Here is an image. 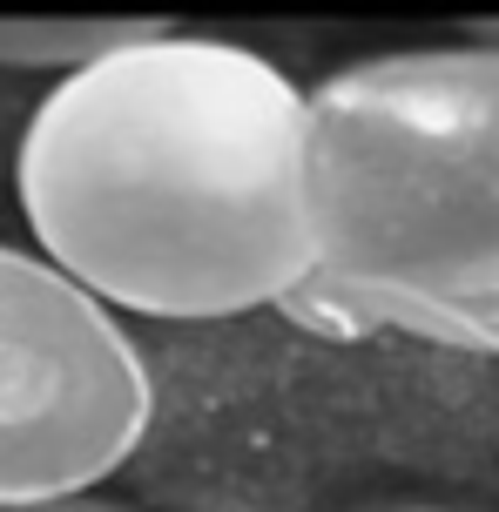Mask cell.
Wrapping results in <instances>:
<instances>
[{
  "label": "cell",
  "instance_id": "6da1fadb",
  "mask_svg": "<svg viewBox=\"0 0 499 512\" xmlns=\"http://www.w3.org/2000/svg\"><path fill=\"white\" fill-rule=\"evenodd\" d=\"M14 189L34 250L122 317L223 324L317 277L311 88L237 41L156 27L61 75Z\"/></svg>",
  "mask_w": 499,
  "mask_h": 512
},
{
  "label": "cell",
  "instance_id": "7a4b0ae2",
  "mask_svg": "<svg viewBox=\"0 0 499 512\" xmlns=\"http://www.w3.org/2000/svg\"><path fill=\"white\" fill-rule=\"evenodd\" d=\"M311 331L499 358V41L351 61L311 88Z\"/></svg>",
  "mask_w": 499,
  "mask_h": 512
},
{
  "label": "cell",
  "instance_id": "3957f363",
  "mask_svg": "<svg viewBox=\"0 0 499 512\" xmlns=\"http://www.w3.org/2000/svg\"><path fill=\"white\" fill-rule=\"evenodd\" d=\"M149 418L156 378L122 310L48 250L0 243V506L115 479Z\"/></svg>",
  "mask_w": 499,
  "mask_h": 512
},
{
  "label": "cell",
  "instance_id": "277c9868",
  "mask_svg": "<svg viewBox=\"0 0 499 512\" xmlns=\"http://www.w3.org/2000/svg\"><path fill=\"white\" fill-rule=\"evenodd\" d=\"M169 21H135V14H7L0 21V68H41V75H75L102 54L129 48Z\"/></svg>",
  "mask_w": 499,
  "mask_h": 512
},
{
  "label": "cell",
  "instance_id": "5b68a950",
  "mask_svg": "<svg viewBox=\"0 0 499 512\" xmlns=\"http://www.w3.org/2000/svg\"><path fill=\"white\" fill-rule=\"evenodd\" d=\"M0 512H156V506H135V499H108L102 486H88V492H48V499H7Z\"/></svg>",
  "mask_w": 499,
  "mask_h": 512
}]
</instances>
